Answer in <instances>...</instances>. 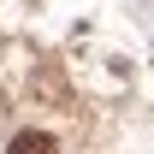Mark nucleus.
I'll use <instances>...</instances> for the list:
<instances>
[{
    "label": "nucleus",
    "mask_w": 154,
    "mask_h": 154,
    "mask_svg": "<svg viewBox=\"0 0 154 154\" xmlns=\"http://www.w3.org/2000/svg\"><path fill=\"white\" fill-rule=\"evenodd\" d=\"M6 154H54V136L48 131H18L12 142H6Z\"/></svg>",
    "instance_id": "nucleus-1"
}]
</instances>
